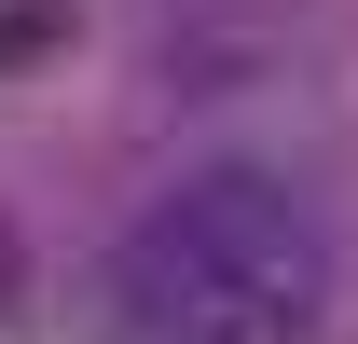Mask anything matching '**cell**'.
Segmentation results:
<instances>
[{
  "label": "cell",
  "instance_id": "obj_1",
  "mask_svg": "<svg viewBox=\"0 0 358 344\" xmlns=\"http://www.w3.org/2000/svg\"><path fill=\"white\" fill-rule=\"evenodd\" d=\"M110 303L152 344H303L331 317V220L275 166H193L124 220Z\"/></svg>",
  "mask_w": 358,
  "mask_h": 344
}]
</instances>
